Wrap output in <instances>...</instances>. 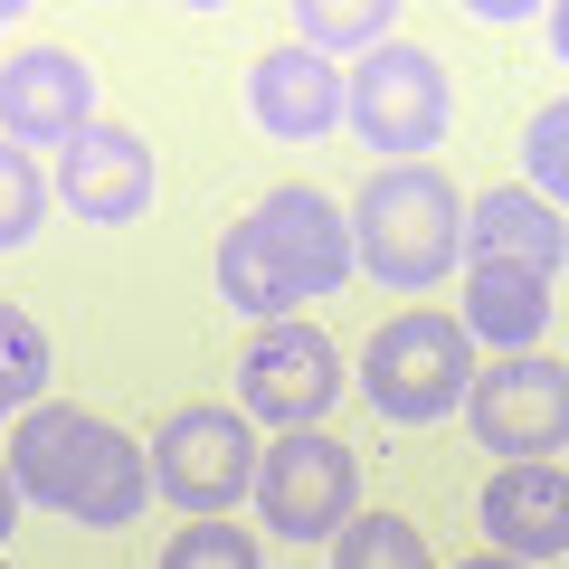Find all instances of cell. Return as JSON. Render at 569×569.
<instances>
[{
    "instance_id": "obj_1",
    "label": "cell",
    "mask_w": 569,
    "mask_h": 569,
    "mask_svg": "<svg viewBox=\"0 0 569 569\" xmlns=\"http://www.w3.org/2000/svg\"><path fill=\"white\" fill-rule=\"evenodd\" d=\"M0 466L20 485V503H48V512H67V522H86V531H123L152 503V456H142L123 427H104L96 408H67V399L20 408Z\"/></svg>"
},
{
    "instance_id": "obj_2",
    "label": "cell",
    "mask_w": 569,
    "mask_h": 569,
    "mask_svg": "<svg viewBox=\"0 0 569 569\" xmlns=\"http://www.w3.org/2000/svg\"><path fill=\"white\" fill-rule=\"evenodd\" d=\"M351 257H361V276H380L389 295H427L437 276L466 266V190L437 162L370 171L361 209H351Z\"/></svg>"
},
{
    "instance_id": "obj_3",
    "label": "cell",
    "mask_w": 569,
    "mask_h": 569,
    "mask_svg": "<svg viewBox=\"0 0 569 569\" xmlns=\"http://www.w3.org/2000/svg\"><path fill=\"white\" fill-rule=\"evenodd\" d=\"M475 332L456 323V313H437V305H418V313H389L380 332H370V351H361V389H370V408H380L389 427H437V418H456L466 408V389H475Z\"/></svg>"
},
{
    "instance_id": "obj_4",
    "label": "cell",
    "mask_w": 569,
    "mask_h": 569,
    "mask_svg": "<svg viewBox=\"0 0 569 569\" xmlns=\"http://www.w3.org/2000/svg\"><path fill=\"white\" fill-rule=\"evenodd\" d=\"M342 123L370 142V152H389V162H418V152H437L456 123V96H447V67H437V48H370L361 67H342Z\"/></svg>"
},
{
    "instance_id": "obj_5",
    "label": "cell",
    "mask_w": 569,
    "mask_h": 569,
    "mask_svg": "<svg viewBox=\"0 0 569 569\" xmlns=\"http://www.w3.org/2000/svg\"><path fill=\"white\" fill-rule=\"evenodd\" d=\"M152 493H171V503L190 512V522H228V503L238 493H257V427L238 418V408H209V399H190V408H171L162 427H152Z\"/></svg>"
},
{
    "instance_id": "obj_6",
    "label": "cell",
    "mask_w": 569,
    "mask_h": 569,
    "mask_svg": "<svg viewBox=\"0 0 569 569\" xmlns=\"http://www.w3.org/2000/svg\"><path fill=\"white\" fill-rule=\"evenodd\" d=\"M466 418L485 437V456L503 466H550L569 447V361L550 351H512V361H485L466 389Z\"/></svg>"
},
{
    "instance_id": "obj_7",
    "label": "cell",
    "mask_w": 569,
    "mask_h": 569,
    "mask_svg": "<svg viewBox=\"0 0 569 569\" xmlns=\"http://www.w3.org/2000/svg\"><path fill=\"white\" fill-rule=\"evenodd\" d=\"M257 512L284 541H342V522L361 512V456L342 437H323V427L276 437L257 456Z\"/></svg>"
},
{
    "instance_id": "obj_8",
    "label": "cell",
    "mask_w": 569,
    "mask_h": 569,
    "mask_svg": "<svg viewBox=\"0 0 569 569\" xmlns=\"http://www.w3.org/2000/svg\"><path fill=\"white\" fill-rule=\"evenodd\" d=\"M332 399H342V351L313 323H266L247 342V361H238V418L247 427L305 437V427H323Z\"/></svg>"
},
{
    "instance_id": "obj_9",
    "label": "cell",
    "mask_w": 569,
    "mask_h": 569,
    "mask_svg": "<svg viewBox=\"0 0 569 569\" xmlns=\"http://www.w3.org/2000/svg\"><path fill=\"white\" fill-rule=\"evenodd\" d=\"M77 133H96V67L77 48H10L0 58V142L20 152H67Z\"/></svg>"
},
{
    "instance_id": "obj_10",
    "label": "cell",
    "mask_w": 569,
    "mask_h": 569,
    "mask_svg": "<svg viewBox=\"0 0 569 569\" xmlns=\"http://www.w3.org/2000/svg\"><path fill=\"white\" fill-rule=\"evenodd\" d=\"M257 238L276 247V266L295 276V295L305 305H323V295H342L351 284V209L332 200V190H313V181H284V190H266L257 200Z\"/></svg>"
},
{
    "instance_id": "obj_11",
    "label": "cell",
    "mask_w": 569,
    "mask_h": 569,
    "mask_svg": "<svg viewBox=\"0 0 569 569\" xmlns=\"http://www.w3.org/2000/svg\"><path fill=\"white\" fill-rule=\"evenodd\" d=\"M152 190H162V171H152V142L133 123L96 114V133H77L58 152V209H77L86 228H133L152 209Z\"/></svg>"
},
{
    "instance_id": "obj_12",
    "label": "cell",
    "mask_w": 569,
    "mask_h": 569,
    "mask_svg": "<svg viewBox=\"0 0 569 569\" xmlns=\"http://www.w3.org/2000/svg\"><path fill=\"white\" fill-rule=\"evenodd\" d=\"M247 114H257L266 142H313L342 123V67L313 58V48H266L257 67H247Z\"/></svg>"
},
{
    "instance_id": "obj_13",
    "label": "cell",
    "mask_w": 569,
    "mask_h": 569,
    "mask_svg": "<svg viewBox=\"0 0 569 569\" xmlns=\"http://www.w3.org/2000/svg\"><path fill=\"white\" fill-rule=\"evenodd\" d=\"M485 541L503 560L541 569L569 550V466H503L485 485Z\"/></svg>"
},
{
    "instance_id": "obj_14",
    "label": "cell",
    "mask_w": 569,
    "mask_h": 569,
    "mask_svg": "<svg viewBox=\"0 0 569 569\" xmlns=\"http://www.w3.org/2000/svg\"><path fill=\"white\" fill-rule=\"evenodd\" d=\"M466 257H503V266H531V276H560L569 257V219L522 181H493L485 200H466Z\"/></svg>"
},
{
    "instance_id": "obj_15",
    "label": "cell",
    "mask_w": 569,
    "mask_h": 569,
    "mask_svg": "<svg viewBox=\"0 0 569 569\" xmlns=\"http://www.w3.org/2000/svg\"><path fill=\"white\" fill-rule=\"evenodd\" d=\"M456 323H466L475 342H493V361H512V351H541L550 276L503 266V257H466V313H456Z\"/></svg>"
},
{
    "instance_id": "obj_16",
    "label": "cell",
    "mask_w": 569,
    "mask_h": 569,
    "mask_svg": "<svg viewBox=\"0 0 569 569\" xmlns=\"http://www.w3.org/2000/svg\"><path fill=\"white\" fill-rule=\"evenodd\" d=\"M209 276H219V305H238L257 332H266V323H295V305H305V295H295V276L276 266V247L257 238V219H238V228L219 238Z\"/></svg>"
},
{
    "instance_id": "obj_17",
    "label": "cell",
    "mask_w": 569,
    "mask_h": 569,
    "mask_svg": "<svg viewBox=\"0 0 569 569\" xmlns=\"http://www.w3.org/2000/svg\"><path fill=\"white\" fill-rule=\"evenodd\" d=\"M399 39V0H295V48L313 58H370V48Z\"/></svg>"
},
{
    "instance_id": "obj_18",
    "label": "cell",
    "mask_w": 569,
    "mask_h": 569,
    "mask_svg": "<svg viewBox=\"0 0 569 569\" xmlns=\"http://www.w3.org/2000/svg\"><path fill=\"white\" fill-rule=\"evenodd\" d=\"M332 569H437V560H427V531L408 512H351L332 541Z\"/></svg>"
},
{
    "instance_id": "obj_19",
    "label": "cell",
    "mask_w": 569,
    "mask_h": 569,
    "mask_svg": "<svg viewBox=\"0 0 569 569\" xmlns=\"http://www.w3.org/2000/svg\"><path fill=\"white\" fill-rule=\"evenodd\" d=\"M39 228H48V171L29 162L20 142H0V257L29 247Z\"/></svg>"
},
{
    "instance_id": "obj_20",
    "label": "cell",
    "mask_w": 569,
    "mask_h": 569,
    "mask_svg": "<svg viewBox=\"0 0 569 569\" xmlns=\"http://www.w3.org/2000/svg\"><path fill=\"white\" fill-rule=\"evenodd\" d=\"M0 399H10V408H39L48 399V332L29 323L20 305H0Z\"/></svg>"
},
{
    "instance_id": "obj_21",
    "label": "cell",
    "mask_w": 569,
    "mask_h": 569,
    "mask_svg": "<svg viewBox=\"0 0 569 569\" xmlns=\"http://www.w3.org/2000/svg\"><path fill=\"white\" fill-rule=\"evenodd\" d=\"M522 190H541L550 209H569V96L531 114V133H522Z\"/></svg>"
},
{
    "instance_id": "obj_22",
    "label": "cell",
    "mask_w": 569,
    "mask_h": 569,
    "mask_svg": "<svg viewBox=\"0 0 569 569\" xmlns=\"http://www.w3.org/2000/svg\"><path fill=\"white\" fill-rule=\"evenodd\" d=\"M162 569H266V560H257V541L238 522H181L171 550H162Z\"/></svg>"
},
{
    "instance_id": "obj_23",
    "label": "cell",
    "mask_w": 569,
    "mask_h": 569,
    "mask_svg": "<svg viewBox=\"0 0 569 569\" xmlns=\"http://www.w3.org/2000/svg\"><path fill=\"white\" fill-rule=\"evenodd\" d=\"M10 522H20V485H10V466H0V541H10Z\"/></svg>"
},
{
    "instance_id": "obj_24",
    "label": "cell",
    "mask_w": 569,
    "mask_h": 569,
    "mask_svg": "<svg viewBox=\"0 0 569 569\" xmlns=\"http://www.w3.org/2000/svg\"><path fill=\"white\" fill-rule=\"evenodd\" d=\"M550 48H560V67H569V0L550 10Z\"/></svg>"
},
{
    "instance_id": "obj_25",
    "label": "cell",
    "mask_w": 569,
    "mask_h": 569,
    "mask_svg": "<svg viewBox=\"0 0 569 569\" xmlns=\"http://www.w3.org/2000/svg\"><path fill=\"white\" fill-rule=\"evenodd\" d=\"M466 569H522V560H503V550H485V560H466Z\"/></svg>"
},
{
    "instance_id": "obj_26",
    "label": "cell",
    "mask_w": 569,
    "mask_h": 569,
    "mask_svg": "<svg viewBox=\"0 0 569 569\" xmlns=\"http://www.w3.org/2000/svg\"><path fill=\"white\" fill-rule=\"evenodd\" d=\"M0 418H10V399H0Z\"/></svg>"
}]
</instances>
